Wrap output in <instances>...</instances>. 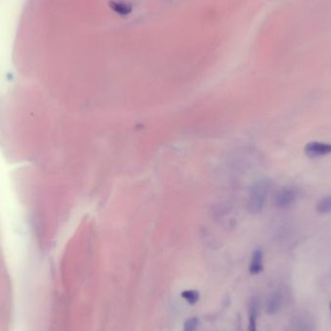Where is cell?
I'll list each match as a JSON object with an SVG mask.
<instances>
[{
	"mask_svg": "<svg viewBox=\"0 0 331 331\" xmlns=\"http://www.w3.org/2000/svg\"><path fill=\"white\" fill-rule=\"evenodd\" d=\"M299 198V191L293 187H284L277 192L274 204L279 209H287L293 206Z\"/></svg>",
	"mask_w": 331,
	"mask_h": 331,
	"instance_id": "277c9868",
	"label": "cell"
},
{
	"mask_svg": "<svg viewBox=\"0 0 331 331\" xmlns=\"http://www.w3.org/2000/svg\"><path fill=\"white\" fill-rule=\"evenodd\" d=\"M304 153L309 158H320L331 153V143L323 142H308L304 147Z\"/></svg>",
	"mask_w": 331,
	"mask_h": 331,
	"instance_id": "5b68a950",
	"label": "cell"
},
{
	"mask_svg": "<svg viewBox=\"0 0 331 331\" xmlns=\"http://www.w3.org/2000/svg\"><path fill=\"white\" fill-rule=\"evenodd\" d=\"M258 316L259 303L256 298H253L250 302L248 311V331H258Z\"/></svg>",
	"mask_w": 331,
	"mask_h": 331,
	"instance_id": "52a82bcc",
	"label": "cell"
},
{
	"mask_svg": "<svg viewBox=\"0 0 331 331\" xmlns=\"http://www.w3.org/2000/svg\"><path fill=\"white\" fill-rule=\"evenodd\" d=\"M330 311H331V304H330Z\"/></svg>",
	"mask_w": 331,
	"mask_h": 331,
	"instance_id": "4fadbf2b",
	"label": "cell"
},
{
	"mask_svg": "<svg viewBox=\"0 0 331 331\" xmlns=\"http://www.w3.org/2000/svg\"><path fill=\"white\" fill-rule=\"evenodd\" d=\"M199 327V319L197 317H192L186 320L184 323L183 331H197Z\"/></svg>",
	"mask_w": 331,
	"mask_h": 331,
	"instance_id": "7c38bea8",
	"label": "cell"
},
{
	"mask_svg": "<svg viewBox=\"0 0 331 331\" xmlns=\"http://www.w3.org/2000/svg\"><path fill=\"white\" fill-rule=\"evenodd\" d=\"M283 306V294L280 290H275L268 297L266 302V312L269 315L277 314Z\"/></svg>",
	"mask_w": 331,
	"mask_h": 331,
	"instance_id": "8992f818",
	"label": "cell"
},
{
	"mask_svg": "<svg viewBox=\"0 0 331 331\" xmlns=\"http://www.w3.org/2000/svg\"><path fill=\"white\" fill-rule=\"evenodd\" d=\"M181 297L190 305H195L200 300V291L196 290H187L181 292Z\"/></svg>",
	"mask_w": 331,
	"mask_h": 331,
	"instance_id": "9c48e42d",
	"label": "cell"
},
{
	"mask_svg": "<svg viewBox=\"0 0 331 331\" xmlns=\"http://www.w3.org/2000/svg\"><path fill=\"white\" fill-rule=\"evenodd\" d=\"M316 209L320 214L331 212V195L326 196L322 200H320L317 204Z\"/></svg>",
	"mask_w": 331,
	"mask_h": 331,
	"instance_id": "30bf717a",
	"label": "cell"
},
{
	"mask_svg": "<svg viewBox=\"0 0 331 331\" xmlns=\"http://www.w3.org/2000/svg\"><path fill=\"white\" fill-rule=\"evenodd\" d=\"M27 0H0V98L15 81V45Z\"/></svg>",
	"mask_w": 331,
	"mask_h": 331,
	"instance_id": "7a4b0ae2",
	"label": "cell"
},
{
	"mask_svg": "<svg viewBox=\"0 0 331 331\" xmlns=\"http://www.w3.org/2000/svg\"><path fill=\"white\" fill-rule=\"evenodd\" d=\"M270 190V182L267 179L256 181L249 189L247 196V210L250 213H260L267 201Z\"/></svg>",
	"mask_w": 331,
	"mask_h": 331,
	"instance_id": "3957f363",
	"label": "cell"
},
{
	"mask_svg": "<svg viewBox=\"0 0 331 331\" xmlns=\"http://www.w3.org/2000/svg\"><path fill=\"white\" fill-rule=\"evenodd\" d=\"M13 173L0 148V237L8 245H19L29 240L31 227Z\"/></svg>",
	"mask_w": 331,
	"mask_h": 331,
	"instance_id": "6da1fadb",
	"label": "cell"
},
{
	"mask_svg": "<svg viewBox=\"0 0 331 331\" xmlns=\"http://www.w3.org/2000/svg\"><path fill=\"white\" fill-rule=\"evenodd\" d=\"M263 270V252L260 249L254 251L250 260L249 272L251 275H258Z\"/></svg>",
	"mask_w": 331,
	"mask_h": 331,
	"instance_id": "ba28073f",
	"label": "cell"
},
{
	"mask_svg": "<svg viewBox=\"0 0 331 331\" xmlns=\"http://www.w3.org/2000/svg\"><path fill=\"white\" fill-rule=\"evenodd\" d=\"M296 331H314L313 323L310 319L301 317L298 319L296 323Z\"/></svg>",
	"mask_w": 331,
	"mask_h": 331,
	"instance_id": "8fae6325",
	"label": "cell"
}]
</instances>
